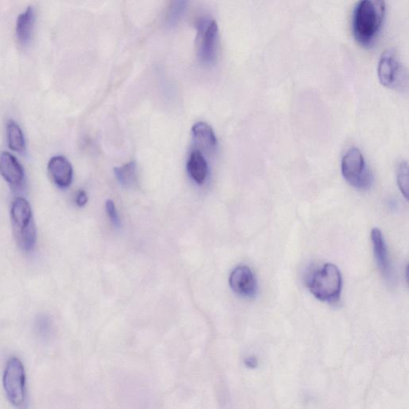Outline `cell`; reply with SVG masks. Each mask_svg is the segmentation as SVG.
<instances>
[{"instance_id": "obj_1", "label": "cell", "mask_w": 409, "mask_h": 409, "mask_svg": "<svg viewBox=\"0 0 409 409\" xmlns=\"http://www.w3.org/2000/svg\"><path fill=\"white\" fill-rule=\"evenodd\" d=\"M386 12V3L362 0L357 3L353 16V32L356 41L369 46L375 41Z\"/></svg>"}, {"instance_id": "obj_2", "label": "cell", "mask_w": 409, "mask_h": 409, "mask_svg": "<svg viewBox=\"0 0 409 409\" xmlns=\"http://www.w3.org/2000/svg\"><path fill=\"white\" fill-rule=\"evenodd\" d=\"M308 287L318 300L328 303L336 302L340 298L342 289L341 272L333 264H326L309 278Z\"/></svg>"}, {"instance_id": "obj_3", "label": "cell", "mask_w": 409, "mask_h": 409, "mask_svg": "<svg viewBox=\"0 0 409 409\" xmlns=\"http://www.w3.org/2000/svg\"><path fill=\"white\" fill-rule=\"evenodd\" d=\"M14 238L19 247L29 251L36 243L37 234L32 209L23 198L14 199L11 211Z\"/></svg>"}, {"instance_id": "obj_4", "label": "cell", "mask_w": 409, "mask_h": 409, "mask_svg": "<svg viewBox=\"0 0 409 409\" xmlns=\"http://www.w3.org/2000/svg\"><path fill=\"white\" fill-rule=\"evenodd\" d=\"M3 388L10 403L17 409H26V374L23 363L17 357H12L5 368Z\"/></svg>"}, {"instance_id": "obj_5", "label": "cell", "mask_w": 409, "mask_h": 409, "mask_svg": "<svg viewBox=\"0 0 409 409\" xmlns=\"http://www.w3.org/2000/svg\"><path fill=\"white\" fill-rule=\"evenodd\" d=\"M377 73L384 86L401 92L408 89L407 69L398 58L395 50L388 49L382 54Z\"/></svg>"}, {"instance_id": "obj_6", "label": "cell", "mask_w": 409, "mask_h": 409, "mask_svg": "<svg viewBox=\"0 0 409 409\" xmlns=\"http://www.w3.org/2000/svg\"><path fill=\"white\" fill-rule=\"evenodd\" d=\"M343 177L357 189L365 191L370 188L373 176L360 149L351 148L344 156L342 161Z\"/></svg>"}, {"instance_id": "obj_7", "label": "cell", "mask_w": 409, "mask_h": 409, "mask_svg": "<svg viewBox=\"0 0 409 409\" xmlns=\"http://www.w3.org/2000/svg\"><path fill=\"white\" fill-rule=\"evenodd\" d=\"M198 28V54L202 62L211 64L217 58L218 27L214 21L201 19Z\"/></svg>"}, {"instance_id": "obj_8", "label": "cell", "mask_w": 409, "mask_h": 409, "mask_svg": "<svg viewBox=\"0 0 409 409\" xmlns=\"http://www.w3.org/2000/svg\"><path fill=\"white\" fill-rule=\"evenodd\" d=\"M229 286L238 295L251 298L256 295L258 284L251 268L247 266H238L229 277Z\"/></svg>"}, {"instance_id": "obj_9", "label": "cell", "mask_w": 409, "mask_h": 409, "mask_svg": "<svg viewBox=\"0 0 409 409\" xmlns=\"http://www.w3.org/2000/svg\"><path fill=\"white\" fill-rule=\"evenodd\" d=\"M48 172L59 187L67 188L72 184L73 168L66 158L54 156L51 158L48 163Z\"/></svg>"}, {"instance_id": "obj_10", "label": "cell", "mask_w": 409, "mask_h": 409, "mask_svg": "<svg viewBox=\"0 0 409 409\" xmlns=\"http://www.w3.org/2000/svg\"><path fill=\"white\" fill-rule=\"evenodd\" d=\"M0 174L13 187L21 185L24 179V171L17 158L8 152L0 154Z\"/></svg>"}, {"instance_id": "obj_11", "label": "cell", "mask_w": 409, "mask_h": 409, "mask_svg": "<svg viewBox=\"0 0 409 409\" xmlns=\"http://www.w3.org/2000/svg\"><path fill=\"white\" fill-rule=\"evenodd\" d=\"M371 238L377 265L380 269L383 277L389 280L392 277V271L385 238H384L380 229L377 228L373 229Z\"/></svg>"}, {"instance_id": "obj_12", "label": "cell", "mask_w": 409, "mask_h": 409, "mask_svg": "<svg viewBox=\"0 0 409 409\" xmlns=\"http://www.w3.org/2000/svg\"><path fill=\"white\" fill-rule=\"evenodd\" d=\"M192 136L198 151L213 152L218 146V140L213 129L206 123L200 122L193 125Z\"/></svg>"}, {"instance_id": "obj_13", "label": "cell", "mask_w": 409, "mask_h": 409, "mask_svg": "<svg viewBox=\"0 0 409 409\" xmlns=\"http://www.w3.org/2000/svg\"><path fill=\"white\" fill-rule=\"evenodd\" d=\"M187 169L194 182L201 185L206 181L208 174V165L203 154L194 149L189 156Z\"/></svg>"}, {"instance_id": "obj_14", "label": "cell", "mask_w": 409, "mask_h": 409, "mask_svg": "<svg viewBox=\"0 0 409 409\" xmlns=\"http://www.w3.org/2000/svg\"><path fill=\"white\" fill-rule=\"evenodd\" d=\"M34 23V9L29 7L17 19V36L19 43L26 45L31 41Z\"/></svg>"}, {"instance_id": "obj_15", "label": "cell", "mask_w": 409, "mask_h": 409, "mask_svg": "<svg viewBox=\"0 0 409 409\" xmlns=\"http://www.w3.org/2000/svg\"><path fill=\"white\" fill-rule=\"evenodd\" d=\"M114 174L123 187L132 188L137 184V165L136 162H129L120 167L114 169Z\"/></svg>"}, {"instance_id": "obj_16", "label": "cell", "mask_w": 409, "mask_h": 409, "mask_svg": "<svg viewBox=\"0 0 409 409\" xmlns=\"http://www.w3.org/2000/svg\"><path fill=\"white\" fill-rule=\"evenodd\" d=\"M8 147L13 151L22 153L25 151V138L21 127L14 122L9 121L7 126Z\"/></svg>"}, {"instance_id": "obj_17", "label": "cell", "mask_w": 409, "mask_h": 409, "mask_svg": "<svg viewBox=\"0 0 409 409\" xmlns=\"http://www.w3.org/2000/svg\"><path fill=\"white\" fill-rule=\"evenodd\" d=\"M187 1H174L169 9L167 22L169 26H174L180 21L187 9Z\"/></svg>"}, {"instance_id": "obj_18", "label": "cell", "mask_w": 409, "mask_h": 409, "mask_svg": "<svg viewBox=\"0 0 409 409\" xmlns=\"http://www.w3.org/2000/svg\"><path fill=\"white\" fill-rule=\"evenodd\" d=\"M398 187L406 199L408 198V167L406 162L399 165L397 171Z\"/></svg>"}, {"instance_id": "obj_19", "label": "cell", "mask_w": 409, "mask_h": 409, "mask_svg": "<svg viewBox=\"0 0 409 409\" xmlns=\"http://www.w3.org/2000/svg\"><path fill=\"white\" fill-rule=\"evenodd\" d=\"M106 209L109 219L114 224V225H119V218L116 211V206L113 201L107 200L106 202Z\"/></svg>"}, {"instance_id": "obj_20", "label": "cell", "mask_w": 409, "mask_h": 409, "mask_svg": "<svg viewBox=\"0 0 409 409\" xmlns=\"http://www.w3.org/2000/svg\"><path fill=\"white\" fill-rule=\"evenodd\" d=\"M87 202V196L86 192L79 191L76 196V203L79 207H84Z\"/></svg>"}]
</instances>
